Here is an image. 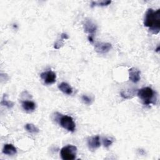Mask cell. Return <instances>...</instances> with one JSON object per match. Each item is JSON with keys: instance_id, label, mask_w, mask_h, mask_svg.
I'll list each match as a JSON object with an SVG mask.
<instances>
[{"instance_id": "1", "label": "cell", "mask_w": 160, "mask_h": 160, "mask_svg": "<svg viewBox=\"0 0 160 160\" xmlns=\"http://www.w3.org/2000/svg\"><path fill=\"white\" fill-rule=\"evenodd\" d=\"M144 25L149 28V31L152 34H158L160 30V9L154 11L152 8L148 9L145 14Z\"/></svg>"}, {"instance_id": "2", "label": "cell", "mask_w": 160, "mask_h": 160, "mask_svg": "<svg viewBox=\"0 0 160 160\" xmlns=\"http://www.w3.org/2000/svg\"><path fill=\"white\" fill-rule=\"evenodd\" d=\"M137 95L144 105L154 104L156 100L155 92L150 87H144L137 91Z\"/></svg>"}, {"instance_id": "3", "label": "cell", "mask_w": 160, "mask_h": 160, "mask_svg": "<svg viewBox=\"0 0 160 160\" xmlns=\"http://www.w3.org/2000/svg\"><path fill=\"white\" fill-rule=\"evenodd\" d=\"M58 117L56 118V121H58L61 126L69 132H73L76 129V124L72 117L67 115H61L58 113Z\"/></svg>"}, {"instance_id": "4", "label": "cell", "mask_w": 160, "mask_h": 160, "mask_svg": "<svg viewBox=\"0 0 160 160\" xmlns=\"http://www.w3.org/2000/svg\"><path fill=\"white\" fill-rule=\"evenodd\" d=\"M78 149L73 145H68L63 147L60 151L61 157L63 160H72L76 158Z\"/></svg>"}, {"instance_id": "5", "label": "cell", "mask_w": 160, "mask_h": 160, "mask_svg": "<svg viewBox=\"0 0 160 160\" xmlns=\"http://www.w3.org/2000/svg\"><path fill=\"white\" fill-rule=\"evenodd\" d=\"M40 77L46 84H53L56 79V73L51 70L42 72L40 74Z\"/></svg>"}, {"instance_id": "6", "label": "cell", "mask_w": 160, "mask_h": 160, "mask_svg": "<svg viewBox=\"0 0 160 160\" xmlns=\"http://www.w3.org/2000/svg\"><path fill=\"white\" fill-rule=\"evenodd\" d=\"M94 49L97 52L105 54L112 49V45L109 42H96L94 44Z\"/></svg>"}, {"instance_id": "7", "label": "cell", "mask_w": 160, "mask_h": 160, "mask_svg": "<svg viewBox=\"0 0 160 160\" xmlns=\"http://www.w3.org/2000/svg\"><path fill=\"white\" fill-rule=\"evenodd\" d=\"M83 27L85 32L92 36L96 32L97 29V26L91 20H86L84 24Z\"/></svg>"}, {"instance_id": "8", "label": "cell", "mask_w": 160, "mask_h": 160, "mask_svg": "<svg viewBox=\"0 0 160 160\" xmlns=\"http://www.w3.org/2000/svg\"><path fill=\"white\" fill-rule=\"evenodd\" d=\"M100 145L101 142L99 136H92L88 139V146L91 150H94L98 148Z\"/></svg>"}, {"instance_id": "9", "label": "cell", "mask_w": 160, "mask_h": 160, "mask_svg": "<svg viewBox=\"0 0 160 160\" xmlns=\"http://www.w3.org/2000/svg\"><path fill=\"white\" fill-rule=\"evenodd\" d=\"M140 74L141 72L139 70L135 68H131L129 69V78L131 81L132 82L136 83L138 82L140 79Z\"/></svg>"}, {"instance_id": "10", "label": "cell", "mask_w": 160, "mask_h": 160, "mask_svg": "<svg viewBox=\"0 0 160 160\" xmlns=\"http://www.w3.org/2000/svg\"><path fill=\"white\" fill-rule=\"evenodd\" d=\"M2 153L6 155L12 156L17 152L16 148L11 144H4L2 148Z\"/></svg>"}, {"instance_id": "11", "label": "cell", "mask_w": 160, "mask_h": 160, "mask_svg": "<svg viewBox=\"0 0 160 160\" xmlns=\"http://www.w3.org/2000/svg\"><path fill=\"white\" fill-rule=\"evenodd\" d=\"M59 89L64 94L71 95L72 93V88L71 86L65 82H62L58 85Z\"/></svg>"}, {"instance_id": "12", "label": "cell", "mask_w": 160, "mask_h": 160, "mask_svg": "<svg viewBox=\"0 0 160 160\" xmlns=\"http://www.w3.org/2000/svg\"><path fill=\"white\" fill-rule=\"evenodd\" d=\"M22 107L26 112H32L36 109V104L31 101H22Z\"/></svg>"}, {"instance_id": "13", "label": "cell", "mask_w": 160, "mask_h": 160, "mask_svg": "<svg viewBox=\"0 0 160 160\" xmlns=\"http://www.w3.org/2000/svg\"><path fill=\"white\" fill-rule=\"evenodd\" d=\"M136 93L134 89H128L125 91H122L121 92V96L124 99H131L132 98Z\"/></svg>"}, {"instance_id": "14", "label": "cell", "mask_w": 160, "mask_h": 160, "mask_svg": "<svg viewBox=\"0 0 160 160\" xmlns=\"http://www.w3.org/2000/svg\"><path fill=\"white\" fill-rule=\"evenodd\" d=\"M25 129L28 132L30 133H38L39 131V129L36 126H35L33 124L31 123L26 124L25 126Z\"/></svg>"}, {"instance_id": "15", "label": "cell", "mask_w": 160, "mask_h": 160, "mask_svg": "<svg viewBox=\"0 0 160 160\" xmlns=\"http://www.w3.org/2000/svg\"><path fill=\"white\" fill-rule=\"evenodd\" d=\"M111 2V1H92L91 3V6H108Z\"/></svg>"}, {"instance_id": "16", "label": "cell", "mask_w": 160, "mask_h": 160, "mask_svg": "<svg viewBox=\"0 0 160 160\" xmlns=\"http://www.w3.org/2000/svg\"><path fill=\"white\" fill-rule=\"evenodd\" d=\"M5 95H6V94L4 95L3 98H2V101H1V104L2 106H4L7 107L8 108H11L14 106V103H13L12 102H11V101H7V99L5 98H6V96H5Z\"/></svg>"}, {"instance_id": "17", "label": "cell", "mask_w": 160, "mask_h": 160, "mask_svg": "<svg viewBox=\"0 0 160 160\" xmlns=\"http://www.w3.org/2000/svg\"><path fill=\"white\" fill-rule=\"evenodd\" d=\"M81 99L83 101V102L87 105H90L92 102V98L86 95H82L81 96Z\"/></svg>"}, {"instance_id": "18", "label": "cell", "mask_w": 160, "mask_h": 160, "mask_svg": "<svg viewBox=\"0 0 160 160\" xmlns=\"http://www.w3.org/2000/svg\"><path fill=\"white\" fill-rule=\"evenodd\" d=\"M102 144L105 148H108L112 144V140L108 138H104L102 139Z\"/></svg>"}, {"instance_id": "19", "label": "cell", "mask_w": 160, "mask_h": 160, "mask_svg": "<svg viewBox=\"0 0 160 160\" xmlns=\"http://www.w3.org/2000/svg\"><path fill=\"white\" fill-rule=\"evenodd\" d=\"M62 44H63V39L61 38L60 39H58L57 41L55 42L54 44V48L56 49H58L62 46Z\"/></svg>"}, {"instance_id": "20", "label": "cell", "mask_w": 160, "mask_h": 160, "mask_svg": "<svg viewBox=\"0 0 160 160\" xmlns=\"http://www.w3.org/2000/svg\"><path fill=\"white\" fill-rule=\"evenodd\" d=\"M61 38L62 39H68V35L66 34H65V33H62L61 35Z\"/></svg>"}, {"instance_id": "21", "label": "cell", "mask_w": 160, "mask_h": 160, "mask_svg": "<svg viewBox=\"0 0 160 160\" xmlns=\"http://www.w3.org/2000/svg\"><path fill=\"white\" fill-rule=\"evenodd\" d=\"M88 38L90 42H93V36L92 35H89Z\"/></svg>"}, {"instance_id": "22", "label": "cell", "mask_w": 160, "mask_h": 160, "mask_svg": "<svg viewBox=\"0 0 160 160\" xmlns=\"http://www.w3.org/2000/svg\"><path fill=\"white\" fill-rule=\"evenodd\" d=\"M159 48H159V46H158V48L156 49V52H159Z\"/></svg>"}]
</instances>
